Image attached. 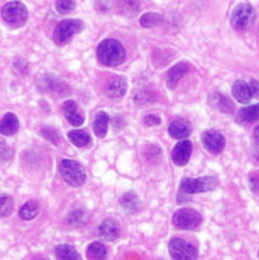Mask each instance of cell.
Returning a JSON list of instances; mask_svg holds the SVG:
<instances>
[{
    "mask_svg": "<svg viewBox=\"0 0 259 260\" xmlns=\"http://www.w3.org/2000/svg\"><path fill=\"white\" fill-rule=\"evenodd\" d=\"M108 124H109V118L107 113H97L96 119H94V133L98 137H105L108 132Z\"/></svg>",
    "mask_w": 259,
    "mask_h": 260,
    "instance_id": "44dd1931",
    "label": "cell"
},
{
    "mask_svg": "<svg viewBox=\"0 0 259 260\" xmlns=\"http://www.w3.org/2000/svg\"><path fill=\"white\" fill-rule=\"evenodd\" d=\"M2 18L9 27L20 28L27 23L28 18L27 7L21 2H9L2 9Z\"/></svg>",
    "mask_w": 259,
    "mask_h": 260,
    "instance_id": "7a4b0ae2",
    "label": "cell"
},
{
    "mask_svg": "<svg viewBox=\"0 0 259 260\" xmlns=\"http://www.w3.org/2000/svg\"><path fill=\"white\" fill-rule=\"evenodd\" d=\"M98 234L105 241H115V239H118L119 234H121V228L117 221L112 218H107L98 226Z\"/></svg>",
    "mask_w": 259,
    "mask_h": 260,
    "instance_id": "8fae6325",
    "label": "cell"
},
{
    "mask_svg": "<svg viewBox=\"0 0 259 260\" xmlns=\"http://www.w3.org/2000/svg\"><path fill=\"white\" fill-rule=\"evenodd\" d=\"M128 88V83L122 76H115L112 79L109 80V83L107 85V92L108 95L112 96V98H121L125 95Z\"/></svg>",
    "mask_w": 259,
    "mask_h": 260,
    "instance_id": "9a60e30c",
    "label": "cell"
},
{
    "mask_svg": "<svg viewBox=\"0 0 259 260\" xmlns=\"http://www.w3.org/2000/svg\"><path fill=\"white\" fill-rule=\"evenodd\" d=\"M97 57L104 66H118L125 59L124 46L115 40L102 41L97 49Z\"/></svg>",
    "mask_w": 259,
    "mask_h": 260,
    "instance_id": "6da1fadb",
    "label": "cell"
},
{
    "mask_svg": "<svg viewBox=\"0 0 259 260\" xmlns=\"http://www.w3.org/2000/svg\"><path fill=\"white\" fill-rule=\"evenodd\" d=\"M59 171L63 181L70 186H81L85 182V171L77 161L73 159H63L59 164Z\"/></svg>",
    "mask_w": 259,
    "mask_h": 260,
    "instance_id": "3957f363",
    "label": "cell"
},
{
    "mask_svg": "<svg viewBox=\"0 0 259 260\" xmlns=\"http://www.w3.org/2000/svg\"><path fill=\"white\" fill-rule=\"evenodd\" d=\"M40 213V206L35 200H30L27 203L24 204L21 210H20V217L23 220H33Z\"/></svg>",
    "mask_w": 259,
    "mask_h": 260,
    "instance_id": "cb8c5ba5",
    "label": "cell"
},
{
    "mask_svg": "<svg viewBox=\"0 0 259 260\" xmlns=\"http://www.w3.org/2000/svg\"><path fill=\"white\" fill-rule=\"evenodd\" d=\"M202 215L191 209H181L172 217V224L178 230H193L200 225Z\"/></svg>",
    "mask_w": 259,
    "mask_h": 260,
    "instance_id": "52a82bcc",
    "label": "cell"
},
{
    "mask_svg": "<svg viewBox=\"0 0 259 260\" xmlns=\"http://www.w3.org/2000/svg\"><path fill=\"white\" fill-rule=\"evenodd\" d=\"M160 123H161V119L158 116H154V115H149L145 118V124H147V126H156V124Z\"/></svg>",
    "mask_w": 259,
    "mask_h": 260,
    "instance_id": "f546056e",
    "label": "cell"
},
{
    "mask_svg": "<svg viewBox=\"0 0 259 260\" xmlns=\"http://www.w3.org/2000/svg\"><path fill=\"white\" fill-rule=\"evenodd\" d=\"M63 115L69 120V123L74 124V126H80V124L84 123V115L80 112L76 102L72 101V100H69L63 104Z\"/></svg>",
    "mask_w": 259,
    "mask_h": 260,
    "instance_id": "7c38bea8",
    "label": "cell"
},
{
    "mask_svg": "<svg viewBox=\"0 0 259 260\" xmlns=\"http://www.w3.org/2000/svg\"><path fill=\"white\" fill-rule=\"evenodd\" d=\"M253 137H255V144H259V126L253 130Z\"/></svg>",
    "mask_w": 259,
    "mask_h": 260,
    "instance_id": "1f68e13d",
    "label": "cell"
},
{
    "mask_svg": "<svg viewBox=\"0 0 259 260\" xmlns=\"http://www.w3.org/2000/svg\"><path fill=\"white\" fill-rule=\"evenodd\" d=\"M212 98H214L213 100L214 105L219 108L221 112H230L231 109H233V104L228 101V98H225L224 95H221V94H219V92L213 94Z\"/></svg>",
    "mask_w": 259,
    "mask_h": 260,
    "instance_id": "83f0119b",
    "label": "cell"
},
{
    "mask_svg": "<svg viewBox=\"0 0 259 260\" xmlns=\"http://www.w3.org/2000/svg\"><path fill=\"white\" fill-rule=\"evenodd\" d=\"M69 140L73 143L76 147H87L91 143V137L85 130H72L69 133Z\"/></svg>",
    "mask_w": 259,
    "mask_h": 260,
    "instance_id": "d6986e66",
    "label": "cell"
},
{
    "mask_svg": "<svg viewBox=\"0 0 259 260\" xmlns=\"http://www.w3.org/2000/svg\"><path fill=\"white\" fill-rule=\"evenodd\" d=\"M192 154V143L189 140H181L180 143L175 144L172 154H171V158L174 161L175 164L182 165L188 164V161L191 158Z\"/></svg>",
    "mask_w": 259,
    "mask_h": 260,
    "instance_id": "30bf717a",
    "label": "cell"
},
{
    "mask_svg": "<svg viewBox=\"0 0 259 260\" xmlns=\"http://www.w3.org/2000/svg\"><path fill=\"white\" fill-rule=\"evenodd\" d=\"M253 154H255V157L259 159V144H255V148H253Z\"/></svg>",
    "mask_w": 259,
    "mask_h": 260,
    "instance_id": "d6a6232c",
    "label": "cell"
},
{
    "mask_svg": "<svg viewBox=\"0 0 259 260\" xmlns=\"http://www.w3.org/2000/svg\"><path fill=\"white\" fill-rule=\"evenodd\" d=\"M233 95L238 102H242V104H248L252 98V94H251V88H249V84H247L245 81H241L238 80L233 84Z\"/></svg>",
    "mask_w": 259,
    "mask_h": 260,
    "instance_id": "e0dca14e",
    "label": "cell"
},
{
    "mask_svg": "<svg viewBox=\"0 0 259 260\" xmlns=\"http://www.w3.org/2000/svg\"><path fill=\"white\" fill-rule=\"evenodd\" d=\"M87 257L89 260H105L107 259V249L100 242L90 243V246L87 248Z\"/></svg>",
    "mask_w": 259,
    "mask_h": 260,
    "instance_id": "7402d4cb",
    "label": "cell"
},
{
    "mask_svg": "<svg viewBox=\"0 0 259 260\" xmlns=\"http://www.w3.org/2000/svg\"><path fill=\"white\" fill-rule=\"evenodd\" d=\"M121 206L129 213H136L140 209V202L135 193H126L121 198Z\"/></svg>",
    "mask_w": 259,
    "mask_h": 260,
    "instance_id": "603a6c76",
    "label": "cell"
},
{
    "mask_svg": "<svg viewBox=\"0 0 259 260\" xmlns=\"http://www.w3.org/2000/svg\"><path fill=\"white\" fill-rule=\"evenodd\" d=\"M255 20V10L249 3H241L231 14V25L236 29H247Z\"/></svg>",
    "mask_w": 259,
    "mask_h": 260,
    "instance_id": "8992f818",
    "label": "cell"
},
{
    "mask_svg": "<svg viewBox=\"0 0 259 260\" xmlns=\"http://www.w3.org/2000/svg\"><path fill=\"white\" fill-rule=\"evenodd\" d=\"M161 16H158V14H154V13H147L145 16H141L140 17V24L143 27H146V28H152V27H157L161 24Z\"/></svg>",
    "mask_w": 259,
    "mask_h": 260,
    "instance_id": "484cf974",
    "label": "cell"
},
{
    "mask_svg": "<svg viewBox=\"0 0 259 260\" xmlns=\"http://www.w3.org/2000/svg\"><path fill=\"white\" fill-rule=\"evenodd\" d=\"M258 256H259V252H258Z\"/></svg>",
    "mask_w": 259,
    "mask_h": 260,
    "instance_id": "836d02e7",
    "label": "cell"
},
{
    "mask_svg": "<svg viewBox=\"0 0 259 260\" xmlns=\"http://www.w3.org/2000/svg\"><path fill=\"white\" fill-rule=\"evenodd\" d=\"M249 88H251L252 98H258L259 96V81H256V80H251V81H249Z\"/></svg>",
    "mask_w": 259,
    "mask_h": 260,
    "instance_id": "4dcf8cb0",
    "label": "cell"
},
{
    "mask_svg": "<svg viewBox=\"0 0 259 260\" xmlns=\"http://www.w3.org/2000/svg\"><path fill=\"white\" fill-rule=\"evenodd\" d=\"M202 143L208 151L212 154H220L225 146V140L223 135H220L216 130H206L202 135Z\"/></svg>",
    "mask_w": 259,
    "mask_h": 260,
    "instance_id": "9c48e42d",
    "label": "cell"
},
{
    "mask_svg": "<svg viewBox=\"0 0 259 260\" xmlns=\"http://www.w3.org/2000/svg\"><path fill=\"white\" fill-rule=\"evenodd\" d=\"M168 132L171 137L178 139V140H184L185 137L191 135V126L184 119H175L169 123Z\"/></svg>",
    "mask_w": 259,
    "mask_h": 260,
    "instance_id": "5bb4252c",
    "label": "cell"
},
{
    "mask_svg": "<svg viewBox=\"0 0 259 260\" xmlns=\"http://www.w3.org/2000/svg\"><path fill=\"white\" fill-rule=\"evenodd\" d=\"M168 250L174 260H196L197 249L181 238H174L168 243Z\"/></svg>",
    "mask_w": 259,
    "mask_h": 260,
    "instance_id": "5b68a950",
    "label": "cell"
},
{
    "mask_svg": "<svg viewBox=\"0 0 259 260\" xmlns=\"http://www.w3.org/2000/svg\"><path fill=\"white\" fill-rule=\"evenodd\" d=\"M83 23L76 18H70V20H63L57 24L55 32H53V40L57 45H65L68 41L72 40V37L80 32L83 29Z\"/></svg>",
    "mask_w": 259,
    "mask_h": 260,
    "instance_id": "277c9868",
    "label": "cell"
},
{
    "mask_svg": "<svg viewBox=\"0 0 259 260\" xmlns=\"http://www.w3.org/2000/svg\"><path fill=\"white\" fill-rule=\"evenodd\" d=\"M85 221H87V214H85V211H83V210H73L68 217L69 225H84Z\"/></svg>",
    "mask_w": 259,
    "mask_h": 260,
    "instance_id": "d4e9b609",
    "label": "cell"
},
{
    "mask_svg": "<svg viewBox=\"0 0 259 260\" xmlns=\"http://www.w3.org/2000/svg\"><path fill=\"white\" fill-rule=\"evenodd\" d=\"M74 6H76V2H70V0H61L55 3V7L61 14H68L73 10Z\"/></svg>",
    "mask_w": 259,
    "mask_h": 260,
    "instance_id": "f1b7e54d",
    "label": "cell"
},
{
    "mask_svg": "<svg viewBox=\"0 0 259 260\" xmlns=\"http://www.w3.org/2000/svg\"><path fill=\"white\" fill-rule=\"evenodd\" d=\"M237 120L240 123H251V122L259 120V104L240 109V112L237 115Z\"/></svg>",
    "mask_w": 259,
    "mask_h": 260,
    "instance_id": "ac0fdd59",
    "label": "cell"
},
{
    "mask_svg": "<svg viewBox=\"0 0 259 260\" xmlns=\"http://www.w3.org/2000/svg\"><path fill=\"white\" fill-rule=\"evenodd\" d=\"M188 70H189V64L185 62L178 63V64H175V66L169 69L168 73H167V85H168V88L174 90L177 84H178V81L188 73Z\"/></svg>",
    "mask_w": 259,
    "mask_h": 260,
    "instance_id": "4fadbf2b",
    "label": "cell"
},
{
    "mask_svg": "<svg viewBox=\"0 0 259 260\" xmlns=\"http://www.w3.org/2000/svg\"><path fill=\"white\" fill-rule=\"evenodd\" d=\"M56 259L57 260H80L79 252L70 246L68 243L59 245L56 248Z\"/></svg>",
    "mask_w": 259,
    "mask_h": 260,
    "instance_id": "ffe728a7",
    "label": "cell"
},
{
    "mask_svg": "<svg viewBox=\"0 0 259 260\" xmlns=\"http://www.w3.org/2000/svg\"><path fill=\"white\" fill-rule=\"evenodd\" d=\"M13 209H14V202L12 200V198L7 194H2V198H0V214H2V217H7V215L12 214Z\"/></svg>",
    "mask_w": 259,
    "mask_h": 260,
    "instance_id": "4316f807",
    "label": "cell"
},
{
    "mask_svg": "<svg viewBox=\"0 0 259 260\" xmlns=\"http://www.w3.org/2000/svg\"><path fill=\"white\" fill-rule=\"evenodd\" d=\"M217 185V181L213 176H205V178H186L181 182V190L185 193H202L212 190Z\"/></svg>",
    "mask_w": 259,
    "mask_h": 260,
    "instance_id": "ba28073f",
    "label": "cell"
},
{
    "mask_svg": "<svg viewBox=\"0 0 259 260\" xmlns=\"http://www.w3.org/2000/svg\"><path fill=\"white\" fill-rule=\"evenodd\" d=\"M20 123H18L17 116L14 113H6L2 118V124H0V132L5 136H13L18 132Z\"/></svg>",
    "mask_w": 259,
    "mask_h": 260,
    "instance_id": "2e32d148",
    "label": "cell"
}]
</instances>
